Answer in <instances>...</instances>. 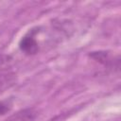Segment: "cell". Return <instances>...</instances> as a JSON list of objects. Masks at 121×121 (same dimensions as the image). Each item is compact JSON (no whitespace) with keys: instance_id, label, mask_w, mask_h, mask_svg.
Segmentation results:
<instances>
[{"instance_id":"7a4b0ae2","label":"cell","mask_w":121,"mask_h":121,"mask_svg":"<svg viewBox=\"0 0 121 121\" xmlns=\"http://www.w3.org/2000/svg\"><path fill=\"white\" fill-rule=\"evenodd\" d=\"M12 81L13 80H12L11 77H9L8 75H1L0 76V92H2V90L9 87V85H11Z\"/></svg>"},{"instance_id":"6da1fadb","label":"cell","mask_w":121,"mask_h":121,"mask_svg":"<svg viewBox=\"0 0 121 121\" xmlns=\"http://www.w3.org/2000/svg\"><path fill=\"white\" fill-rule=\"evenodd\" d=\"M19 47L24 53L27 55H33L37 53L39 46L38 42L34 37V31L29 32L27 35L22 38V40L19 43Z\"/></svg>"},{"instance_id":"3957f363","label":"cell","mask_w":121,"mask_h":121,"mask_svg":"<svg viewBox=\"0 0 121 121\" xmlns=\"http://www.w3.org/2000/svg\"><path fill=\"white\" fill-rule=\"evenodd\" d=\"M11 108V104L9 101H0V115L5 114Z\"/></svg>"}]
</instances>
